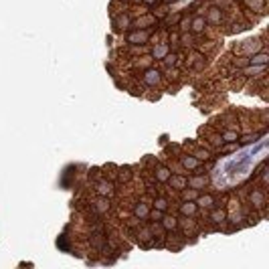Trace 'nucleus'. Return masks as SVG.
<instances>
[{
  "instance_id": "4468645a",
  "label": "nucleus",
  "mask_w": 269,
  "mask_h": 269,
  "mask_svg": "<svg viewBox=\"0 0 269 269\" xmlns=\"http://www.w3.org/2000/svg\"><path fill=\"white\" fill-rule=\"evenodd\" d=\"M209 31V22L205 19V15H194L191 17V33L192 35H205Z\"/></svg>"
},
{
  "instance_id": "7ed1b4c3",
  "label": "nucleus",
  "mask_w": 269,
  "mask_h": 269,
  "mask_svg": "<svg viewBox=\"0 0 269 269\" xmlns=\"http://www.w3.org/2000/svg\"><path fill=\"white\" fill-rule=\"evenodd\" d=\"M207 55L205 53H200L196 49H192L191 53H188V57L184 59V65H186V69L188 71H194V73H200V71H205V67H207Z\"/></svg>"
},
{
  "instance_id": "6e6552de",
  "label": "nucleus",
  "mask_w": 269,
  "mask_h": 269,
  "mask_svg": "<svg viewBox=\"0 0 269 269\" xmlns=\"http://www.w3.org/2000/svg\"><path fill=\"white\" fill-rule=\"evenodd\" d=\"M150 37H152L150 29H132L126 35V43L128 45H148L150 43Z\"/></svg>"
},
{
  "instance_id": "a211bd4d",
  "label": "nucleus",
  "mask_w": 269,
  "mask_h": 269,
  "mask_svg": "<svg viewBox=\"0 0 269 269\" xmlns=\"http://www.w3.org/2000/svg\"><path fill=\"white\" fill-rule=\"evenodd\" d=\"M170 45L168 43H152V49H150V57L154 61H162L168 53H170Z\"/></svg>"
},
{
  "instance_id": "dca6fc26",
  "label": "nucleus",
  "mask_w": 269,
  "mask_h": 269,
  "mask_svg": "<svg viewBox=\"0 0 269 269\" xmlns=\"http://www.w3.org/2000/svg\"><path fill=\"white\" fill-rule=\"evenodd\" d=\"M207 22L209 24H212V26H221L223 22H225V10L223 8H219V6H211L209 10H207Z\"/></svg>"
},
{
  "instance_id": "b1692460",
  "label": "nucleus",
  "mask_w": 269,
  "mask_h": 269,
  "mask_svg": "<svg viewBox=\"0 0 269 269\" xmlns=\"http://www.w3.org/2000/svg\"><path fill=\"white\" fill-rule=\"evenodd\" d=\"M243 4H245L247 10L259 12V17L265 15V8H267V2H265V0H243Z\"/></svg>"
},
{
  "instance_id": "cd10ccee",
  "label": "nucleus",
  "mask_w": 269,
  "mask_h": 269,
  "mask_svg": "<svg viewBox=\"0 0 269 269\" xmlns=\"http://www.w3.org/2000/svg\"><path fill=\"white\" fill-rule=\"evenodd\" d=\"M237 148H239V146H237V142H231V144H223L217 152H219V154H231V152H235V150H237Z\"/></svg>"
},
{
  "instance_id": "f257e3e1",
  "label": "nucleus",
  "mask_w": 269,
  "mask_h": 269,
  "mask_svg": "<svg viewBox=\"0 0 269 269\" xmlns=\"http://www.w3.org/2000/svg\"><path fill=\"white\" fill-rule=\"evenodd\" d=\"M263 38H265V35H263V37H259V38H247V41H243L241 45H235V47H233V53H235V55L249 57V55H253V53L265 51V43H263Z\"/></svg>"
},
{
  "instance_id": "f8f14e48",
  "label": "nucleus",
  "mask_w": 269,
  "mask_h": 269,
  "mask_svg": "<svg viewBox=\"0 0 269 269\" xmlns=\"http://www.w3.org/2000/svg\"><path fill=\"white\" fill-rule=\"evenodd\" d=\"M186 186L194 188V191H205L209 186V176L207 172H196V174H191V176H186Z\"/></svg>"
},
{
  "instance_id": "ddd939ff",
  "label": "nucleus",
  "mask_w": 269,
  "mask_h": 269,
  "mask_svg": "<svg viewBox=\"0 0 269 269\" xmlns=\"http://www.w3.org/2000/svg\"><path fill=\"white\" fill-rule=\"evenodd\" d=\"M209 219H211V223H214V229H223L229 221V214H227V209H223V207H214V209H211V214H209Z\"/></svg>"
},
{
  "instance_id": "5701e85b",
  "label": "nucleus",
  "mask_w": 269,
  "mask_h": 269,
  "mask_svg": "<svg viewBox=\"0 0 269 269\" xmlns=\"http://www.w3.org/2000/svg\"><path fill=\"white\" fill-rule=\"evenodd\" d=\"M241 75H245L247 79H257L259 75L265 73V67L263 65H245L243 69H239Z\"/></svg>"
},
{
  "instance_id": "f03ea898",
  "label": "nucleus",
  "mask_w": 269,
  "mask_h": 269,
  "mask_svg": "<svg viewBox=\"0 0 269 269\" xmlns=\"http://www.w3.org/2000/svg\"><path fill=\"white\" fill-rule=\"evenodd\" d=\"M176 158H178V164L182 166L184 172H192V174H196V172H207L205 162H200V160L196 156H192L191 152H180Z\"/></svg>"
},
{
  "instance_id": "9d476101",
  "label": "nucleus",
  "mask_w": 269,
  "mask_h": 269,
  "mask_svg": "<svg viewBox=\"0 0 269 269\" xmlns=\"http://www.w3.org/2000/svg\"><path fill=\"white\" fill-rule=\"evenodd\" d=\"M150 209H152L150 200H148L146 196H142L140 200H136V203H134V207H132V214H134V217H136V219L142 223V221H148V214H150Z\"/></svg>"
},
{
  "instance_id": "4be33fe9",
  "label": "nucleus",
  "mask_w": 269,
  "mask_h": 269,
  "mask_svg": "<svg viewBox=\"0 0 269 269\" xmlns=\"http://www.w3.org/2000/svg\"><path fill=\"white\" fill-rule=\"evenodd\" d=\"M178 212L182 214V217H194V214L198 212V205L194 203V200H180Z\"/></svg>"
},
{
  "instance_id": "aec40b11",
  "label": "nucleus",
  "mask_w": 269,
  "mask_h": 269,
  "mask_svg": "<svg viewBox=\"0 0 269 269\" xmlns=\"http://www.w3.org/2000/svg\"><path fill=\"white\" fill-rule=\"evenodd\" d=\"M134 166H117V174H115V180L119 184H130L134 178H136V174L132 172Z\"/></svg>"
},
{
  "instance_id": "bb28decb",
  "label": "nucleus",
  "mask_w": 269,
  "mask_h": 269,
  "mask_svg": "<svg viewBox=\"0 0 269 269\" xmlns=\"http://www.w3.org/2000/svg\"><path fill=\"white\" fill-rule=\"evenodd\" d=\"M259 136H263V132H253V134H245V136H239V140H241V144H251V142H255Z\"/></svg>"
},
{
  "instance_id": "9b49d317",
  "label": "nucleus",
  "mask_w": 269,
  "mask_h": 269,
  "mask_svg": "<svg viewBox=\"0 0 269 269\" xmlns=\"http://www.w3.org/2000/svg\"><path fill=\"white\" fill-rule=\"evenodd\" d=\"M150 172H152V176H154V180H156L158 184H166L168 178H170V174H172V170L168 168V164L160 162V160L150 168Z\"/></svg>"
},
{
  "instance_id": "c85d7f7f",
  "label": "nucleus",
  "mask_w": 269,
  "mask_h": 269,
  "mask_svg": "<svg viewBox=\"0 0 269 269\" xmlns=\"http://www.w3.org/2000/svg\"><path fill=\"white\" fill-rule=\"evenodd\" d=\"M140 4H144V8H156L160 2H162V0H138Z\"/></svg>"
},
{
  "instance_id": "f3484780",
  "label": "nucleus",
  "mask_w": 269,
  "mask_h": 269,
  "mask_svg": "<svg viewBox=\"0 0 269 269\" xmlns=\"http://www.w3.org/2000/svg\"><path fill=\"white\" fill-rule=\"evenodd\" d=\"M166 184L170 186V192H180L182 188H186V174H180V172L170 174Z\"/></svg>"
},
{
  "instance_id": "2eb2a0df",
  "label": "nucleus",
  "mask_w": 269,
  "mask_h": 269,
  "mask_svg": "<svg viewBox=\"0 0 269 269\" xmlns=\"http://www.w3.org/2000/svg\"><path fill=\"white\" fill-rule=\"evenodd\" d=\"M194 203L198 205V209H209V211L214 209V207H223V205L219 203V198L214 196V194H211V192H207V194H198Z\"/></svg>"
},
{
  "instance_id": "6ab92c4d",
  "label": "nucleus",
  "mask_w": 269,
  "mask_h": 269,
  "mask_svg": "<svg viewBox=\"0 0 269 269\" xmlns=\"http://www.w3.org/2000/svg\"><path fill=\"white\" fill-rule=\"evenodd\" d=\"M160 225H162V229L166 233H174V231H178V217H176V214L164 212L162 219H160Z\"/></svg>"
},
{
  "instance_id": "a878e982",
  "label": "nucleus",
  "mask_w": 269,
  "mask_h": 269,
  "mask_svg": "<svg viewBox=\"0 0 269 269\" xmlns=\"http://www.w3.org/2000/svg\"><path fill=\"white\" fill-rule=\"evenodd\" d=\"M200 194V191H194V188L186 186L180 191V200H196V196Z\"/></svg>"
},
{
  "instance_id": "412c9836",
  "label": "nucleus",
  "mask_w": 269,
  "mask_h": 269,
  "mask_svg": "<svg viewBox=\"0 0 269 269\" xmlns=\"http://www.w3.org/2000/svg\"><path fill=\"white\" fill-rule=\"evenodd\" d=\"M150 205H152V209H156V211L168 212V209H170L172 203H170V196H168V194H156V196H152Z\"/></svg>"
},
{
  "instance_id": "1a4fd4ad",
  "label": "nucleus",
  "mask_w": 269,
  "mask_h": 269,
  "mask_svg": "<svg viewBox=\"0 0 269 269\" xmlns=\"http://www.w3.org/2000/svg\"><path fill=\"white\" fill-rule=\"evenodd\" d=\"M132 15L130 12H117V15H112V26L114 33H128L132 29Z\"/></svg>"
},
{
  "instance_id": "39448f33",
  "label": "nucleus",
  "mask_w": 269,
  "mask_h": 269,
  "mask_svg": "<svg viewBox=\"0 0 269 269\" xmlns=\"http://www.w3.org/2000/svg\"><path fill=\"white\" fill-rule=\"evenodd\" d=\"M182 148L184 150H188L192 156H196L200 162H211V160H214V156H212V152L209 150V148L205 146V144H196V142H184L182 144Z\"/></svg>"
},
{
  "instance_id": "393cba45",
  "label": "nucleus",
  "mask_w": 269,
  "mask_h": 269,
  "mask_svg": "<svg viewBox=\"0 0 269 269\" xmlns=\"http://www.w3.org/2000/svg\"><path fill=\"white\" fill-rule=\"evenodd\" d=\"M247 61H249V65H263V67H267L269 55H267V51H259V53H253V55H249Z\"/></svg>"
},
{
  "instance_id": "0eeeda50",
  "label": "nucleus",
  "mask_w": 269,
  "mask_h": 269,
  "mask_svg": "<svg viewBox=\"0 0 269 269\" xmlns=\"http://www.w3.org/2000/svg\"><path fill=\"white\" fill-rule=\"evenodd\" d=\"M162 81H164V75H162V71H160V69H156V67H148V69H144V73H142V83L146 87L156 89V87L162 85Z\"/></svg>"
},
{
  "instance_id": "20e7f679",
  "label": "nucleus",
  "mask_w": 269,
  "mask_h": 269,
  "mask_svg": "<svg viewBox=\"0 0 269 269\" xmlns=\"http://www.w3.org/2000/svg\"><path fill=\"white\" fill-rule=\"evenodd\" d=\"M249 203H251V209L259 211L261 217H265V207H267V194H265V188H261V186H253V191L249 192Z\"/></svg>"
},
{
  "instance_id": "423d86ee",
  "label": "nucleus",
  "mask_w": 269,
  "mask_h": 269,
  "mask_svg": "<svg viewBox=\"0 0 269 269\" xmlns=\"http://www.w3.org/2000/svg\"><path fill=\"white\" fill-rule=\"evenodd\" d=\"M93 192H96V196H107V198H112L115 192H117V188H115V182L110 180V178H97L96 182H93Z\"/></svg>"
}]
</instances>
